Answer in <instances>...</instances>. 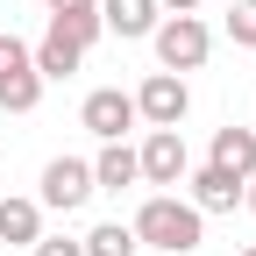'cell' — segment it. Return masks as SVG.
Wrapping results in <instances>:
<instances>
[{
  "mask_svg": "<svg viewBox=\"0 0 256 256\" xmlns=\"http://www.w3.org/2000/svg\"><path fill=\"white\" fill-rule=\"evenodd\" d=\"M78 121H86L100 142H121L128 128H136V92H121V86H100V92H86Z\"/></svg>",
  "mask_w": 256,
  "mask_h": 256,
  "instance_id": "7",
  "label": "cell"
},
{
  "mask_svg": "<svg viewBox=\"0 0 256 256\" xmlns=\"http://www.w3.org/2000/svg\"><path fill=\"white\" fill-rule=\"evenodd\" d=\"M28 57H36V72H43V86H50V78H72L78 64H86V43H78V36H64V28L50 22V28H43V43H28Z\"/></svg>",
  "mask_w": 256,
  "mask_h": 256,
  "instance_id": "9",
  "label": "cell"
},
{
  "mask_svg": "<svg viewBox=\"0 0 256 256\" xmlns=\"http://www.w3.org/2000/svg\"><path fill=\"white\" fill-rule=\"evenodd\" d=\"M185 200L200 214H235L242 206V178L220 171V164H200V171H185Z\"/></svg>",
  "mask_w": 256,
  "mask_h": 256,
  "instance_id": "8",
  "label": "cell"
},
{
  "mask_svg": "<svg viewBox=\"0 0 256 256\" xmlns=\"http://www.w3.org/2000/svg\"><path fill=\"white\" fill-rule=\"evenodd\" d=\"M136 164H142V185H185L192 150H185V136H178V128H150V136H142V150H136Z\"/></svg>",
  "mask_w": 256,
  "mask_h": 256,
  "instance_id": "5",
  "label": "cell"
},
{
  "mask_svg": "<svg viewBox=\"0 0 256 256\" xmlns=\"http://www.w3.org/2000/svg\"><path fill=\"white\" fill-rule=\"evenodd\" d=\"M136 242L142 249H164V256H192L206 242V214L192 206V200H178V192H150V200L136 206Z\"/></svg>",
  "mask_w": 256,
  "mask_h": 256,
  "instance_id": "1",
  "label": "cell"
},
{
  "mask_svg": "<svg viewBox=\"0 0 256 256\" xmlns=\"http://www.w3.org/2000/svg\"><path fill=\"white\" fill-rule=\"evenodd\" d=\"M43 100V72L28 57L22 36H0V114H36Z\"/></svg>",
  "mask_w": 256,
  "mask_h": 256,
  "instance_id": "3",
  "label": "cell"
},
{
  "mask_svg": "<svg viewBox=\"0 0 256 256\" xmlns=\"http://www.w3.org/2000/svg\"><path fill=\"white\" fill-rule=\"evenodd\" d=\"M206 164H220V171H235V178H256V128H214V156Z\"/></svg>",
  "mask_w": 256,
  "mask_h": 256,
  "instance_id": "12",
  "label": "cell"
},
{
  "mask_svg": "<svg viewBox=\"0 0 256 256\" xmlns=\"http://www.w3.org/2000/svg\"><path fill=\"white\" fill-rule=\"evenodd\" d=\"M156 22H164V8H156V0H100V28H107V36H121V43L150 36Z\"/></svg>",
  "mask_w": 256,
  "mask_h": 256,
  "instance_id": "10",
  "label": "cell"
},
{
  "mask_svg": "<svg viewBox=\"0 0 256 256\" xmlns=\"http://www.w3.org/2000/svg\"><path fill=\"white\" fill-rule=\"evenodd\" d=\"M164 14H200V0H156Z\"/></svg>",
  "mask_w": 256,
  "mask_h": 256,
  "instance_id": "19",
  "label": "cell"
},
{
  "mask_svg": "<svg viewBox=\"0 0 256 256\" xmlns=\"http://www.w3.org/2000/svg\"><path fill=\"white\" fill-rule=\"evenodd\" d=\"M78 242H86V256H136V249H142L128 220H100V228H92V235H78Z\"/></svg>",
  "mask_w": 256,
  "mask_h": 256,
  "instance_id": "14",
  "label": "cell"
},
{
  "mask_svg": "<svg viewBox=\"0 0 256 256\" xmlns=\"http://www.w3.org/2000/svg\"><path fill=\"white\" fill-rule=\"evenodd\" d=\"M242 206H249V214H256V178H242Z\"/></svg>",
  "mask_w": 256,
  "mask_h": 256,
  "instance_id": "20",
  "label": "cell"
},
{
  "mask_svg": "<svg viewBox=\"0 0 256 256\" xmlns=\"http://www.w3.org/2000/svg\"><path fill=\"white\" fill-rule=\"evenodd\" d=\"M242 256H256V242H249V249H242Z\"/></svg>",
  "mask_w": 256,
  "mask_h": 256,
  "instance_id": "21",
  "label": "cell"
},
{
  "mask_svg": "<svg viewBox=\"0 0 256 256\" xmlns=\"http://www.w3.org/2000/svg\"><path fill=\"white\" fill-rule=\"evenodd\" d=\"M249 128H256V121H249Z\"/></svg>",
  "mask_w": 256,
  "mask_h": 256,
  "instance_id": "22",
  "label": "cell"
},
{
  "mask_svg": "<svg viewBox=\"0 0 256 256\" xmlns=\"http://www.w3.org/2000/svg\"><path fill=\"white\" fill-rule=\"evenodd\" d=\"M43 235V206L36 200H0V242L8 249H36Z\"/></svg>",
  "mask_w": 256,
  "mask_h": 256,
  "instance_id": "13",
  "label": "cell"
},
{
  "mask_svg": "<svg viewBox=\"0 0 256 256\" xmlns=\"http://www.w3.org/2000/svg\"><path fill=\"white\" fill-rule=\"evenodd\" d=\"M43 8H50V14H92L100 0H43Z\"/></svg>",
  "mask_w": 256,
  "mask_h": 256,
  "instance_id": "18",
  "label": "cell"
},
{
  "mask_svg": "<svg viewBox=\"0 0 256 256\" xmlns=\"http://www.w3.org/2000/svg\"><path fill=\"white\" fill-rule=\"evenodd\" d=\"M228 43L235 50H256V0H235V8H228Z\"/></svg>",
  "mask_w": 256,
  "mask_h": 256,
  "instance_id": "15",
  "label": "cell"
},
{
  "mask_svg": "<svg viewBox=\"0 0 256 256\" xmlns=\"http://www.w3.org/2000/svg\"><path fill=\"white\" fill-rule=\"evenodd\" d=\"M128 185H142L136 150L128 142H100V156H92V192H128Z\"/></svg>",
  "mask_w": 256,
  "mask_h": 256,
  "instance_id": "11",
  "label": "cell"
},
{
  "mask_svg": "<svg viewBox=\"0 0 256 256\" xmlns=\"http://www.w3.org/2000/svg\"><path fill=\"white\" fill-rule=\"evenodd\" d=\"M192 114V86L178 78V72H150L142 86H136V121H150V128H178Z\"/></svg>",
  "mask_w": 256,
  "mask_h": 256,
  "instance_id": "4",
  "label": "cell"
},
{
  "mask_svg": "<svg viewBox=\"0 0 256 256\" xmlns=\"http://www.w3.org/2000/svg\"><path fill=\"white\" fill-rule=\"evenodd\" d=\"M50 22L64 28V36H78L86 50H92V43H100V36H107V28H100V8H92V14H50Z\"/></svg>",
  "mask_w": 256,
  "mask_h": 256,
  "instance_id": "16",
  "label": "cell"
},
{
  "mask_svg": "<svg viewBox=\"0 0 256 256\" xmlns=\"http://www.w3.org/2000/svg\"><path fill=\"white\" fill-rule=\"evenodd\" d=\"M28 256H86V242H72V235H36Z\"/></svg>",
  "mask_w": 256,
  "mask_h": 256,
  "instance_id": "17",
  "label": "cell"
},
{
  "mask_svg": "<svg viewBox=\"0 0 256 256\" xmlns=\"http://www.w3.org/2000/svg\"><path fill=\"white\" fill-rule=\"evenodd\" d=\"M86 200H92V164H86V156H50V164H43V200H36V206L78 214Z\"/></svg>",
  "mask_w": 256,
  "mask_h": 256,
  "instance_id": "6",
  "label": "cell"
},
{
  "mask_svg": "<svg viewBox=\"0 0 256 256\" xmlns=\"http://www.w3.org/2000/svg\"><path fill=\"white\" fill-rule=\"evenodd\" d=\"M150 43H156V72H200L206 64V50H214V28L200 22V14H164L150 28Z\"/></svg>",
  "mask_w": 256,
  "mask_h": 256,
  "instance_id": "2",
  "label": "cell"
}]
</instances>
